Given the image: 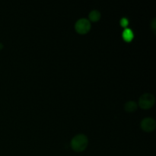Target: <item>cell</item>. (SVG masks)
Segmentation results:
<instances>
[{"label":"cell","mask_w":156,"mask_h":156,"mask_svg":"<svg viewBox=\"0 0 156 156\" xmlns=\"http://www.w3.org/2000/svg\"><path fill=\"white\" fill-rule=\"evenodd\" d=\"M88 144V137L85 134H77L71 140V148L75 152H80L85 150Z\"/></svg>","instance_id":"1"},{"label":"cell","mask_w":156,"mask_h":156,"mask_svg":"<svg viewBox=\"0 0 156 156\" xmlns=\"http://www.w3.org/2000/svg\"><path fill=\"white\" fill-rule=\"evenodd\" d=\"M155 101V96L150 93H145L140 98L139 100V106L142 109L147 110L152 108L154 105Z\"/></svg>","instance_id":"2"},{"label":"cell","mask_w":156,"mask_h":156,"mask_svg":"<svg viewBox=\"0 0 156 156\" xmlns=\"http://www.w3.org/2000/svg\"><path fill=\"white\" fill-rule=\"evenodd\" d=\"M75 28L78 33L82 34H86L91 29V22L87 18H80L76 22Z\"/></svg>","instance_id":"3"},{"label":"cell","mask_w":156,"mask_h":156,"mask_svg":"<svg viewBox=\"0 0 156 156\" xmlns=\"http://www.w3.org/2000/svg\"><path fill=\"white\" fill-rule=\"evenodd\" d=\"M155 120L152 117H146L141 122V128L146 132H152L155 129Z\"/></svg>","instance_id":"4"},{"label":"cell","mask_w":156,"mask_h":156,"mask_svg":"<svg viewBox=\"0 0 156 156\" xmlns=\"http://www.w3.org/2000/svg\"><path fill=\"white\" fill-rule=\"evenodd\" d=\"M123 40L126 42H130L134 37V34L130 28H125L122 34Z\"/></svg>","instance_id":"5"},{"label":"cell","mask_w":156,"mask_h":156,"mask_svg":"<svg viewBox=\"0 0 156 156\" xmlns=\"http://www.w3.org/2000/svg\"><path fill=\"white\" fill-rule=\"evenodd\" d=\"M137 108H138V105L134 101H129L126 102L124 105L125 111L127 112H133L137 109Z\"/></svg>","instance_id":"6"},{"label":"cell","mask_w":156,"mask_h":156,"mask_svg":"<svg viewBox=\"0 0 156 156\" xmlns=\"http://www.w3.org/2000/svg\"><path fill=\"white\" fill-rule=\"evenodd\" d=\"M89 19L92 21H98L101 18V12L98 10H92L88 15Z\"/></svg>","instance_id":"7"},{"label":"cell","mask_w":156,"mask_h":156,"mask_svg":"<svg viewBox=\"0 0 156 156\" xmlns=\"http://www.w3.org/2000/svg\"><path fill=\"white\" fill-rule=\"evenodd\" d=\"M120 24H121L122 27H126V26H127L128 24H129V21H128L127 18H122L121 19H120Z\"/></svg>","instance_id":"8"},{"label":"cell","mask_w":156,"mask_h":156,"mask_svg":"<svg viewBox=\"0 0 156 156\" xmlns=\"http://www.w3.org/2000/svg\"><path fill=\"white\" fill-rule=\"evenodd\" d=\"M156 21H155V18H153L152 21V22H151V27H152V29L153 30L154 32H155V28H156Z\"/></svg>","instance_id":"9"},{"label":"cell","mask_w":156,"mask_h":156,"mask_svg":"<svg viewBox=\"0 0 156 156\" xmlns=\"http://www.w3.org/2000/svg\"><path fill=\"white\" fill-rule=\"evenodd\" d=\"M2 48H3V44H2V43H0V50H2Z\"/></svg>","instance_id":"10"}]
</instances>
